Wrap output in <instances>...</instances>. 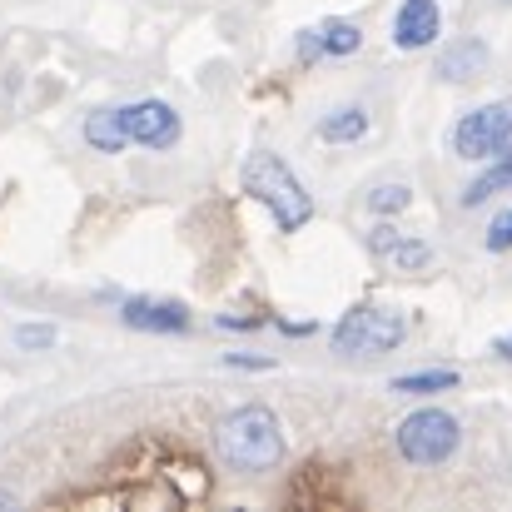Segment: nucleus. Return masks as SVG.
<instances>
[{
  "mask_svg": "<svg viewBox=\"0 0 512 512\" xmlns=\"http://www.w3.org/2000/svg\"><path fill=\"white\" fill-rule=\"evenodd\" d=\"M214 443H219L224 468L249 473V478L274 473V468L284 463V453H289V443H284V423H279V413L264 408V403H244V408L224 413L219 428H214Z\"/></svg>",
  "mask_w": 512,
  "mask_h": 512,
  "instance_id": "obj_1",
  "label": "nucleus"
},
{
  "mask_svg": "<svg viewBox=\"0 0 512 512\" xmlns=\"http://www.w3.org/2000/svg\"><path fill=\"white\" fill-rule=\"evenodd\" d=\"M184 135L179 110L165 100H135L120 110H95L85 120V145H95L100 155H120L125 145H145V150H174Z\"/></svg>",
  "mask_w": 512,
  "mask_h": 512,
  "instance_id": "obj_2",
  "label": "nucleus"
},
{
  "mask_svg": "<svg viewBox=\"0 0 512 512\" xmlns=\"http://www.w3.org/2000/svg\"><path fill=\"white\" fill-rule=\"evenodd\" d=\"M239 184H244L249 199H259V204L274 214L279 234H299V229L314 219V194L299 184V174L289 170L279 155H269V150H254V155L244 160Z\"/></svg>",
  "mask_w": 512,
  "mask_h": 512,
  "instance_id": "obj_3",
  "label": "nucleus"
},
{
  "mask_svg": "<svg viewBox=\"0 0 512 512\" xmlns=\"http://www.w3.org/2000/svg\"><path fill=\"white\" fill-rule=\"evenodd\" d=\"M393 443H398L403 463H413V468H443L458 453V443H463V423L453 413H443V408H418V413H408L398 423Z\"/></svg>",
  "mask_w": 512,
  "mask_h": 512,
  "instance_id": "obj_4",
  "label": "nucleus"
},
{
  "mask_svg": "<svg viewBox=\"0 0 512 512\" xmlns=\"http://www.w3.org/2000/svg\"><path fill=\"white\" fill-rule=\"evenodd\" d=\"M408 339V319L378 304H358L334 324V353L343 358H373V353H393Z\"/></svg>",
  "mask_w": 512,
  "mask_h": 512,
  "instance_id": "obj_5",
  "label": "nucleus"
},
{
  "mask_svg": "<svg viewBox=\"0 0 512 512\" xmlns=\"http://www.w3.org/2000/svg\"><path fill=\"white\" fill-rule=\"evenodd\" d=\"M503 150H512V100H488L453 125V155L468 165H488Z\"/></svg>",
  "mask_w": 512,
  "mask_h": 512,
  "instance_id": "obj_6",
  "label": "nucleus"
},
{
  "mask_svg": "<svg viewBox=\"0 0 512 512\" xmlns=\"http://www.w3.org/2000/svg\"><path fill=\"white\" fill-rule=\"evenodd\" d=\"M443 35V10L438 0H403L393 15V50H428Z\"/></svg>",
  "mask_w": 512,
  "mask_h": 512,
  "instance_id": "obj_7",
  "label": "nucleus"
},
{
  "mask_svg": "<svg viewBox=\"0 0 512 512\" xmlns=\"http://www.w3.org/2000/svg\"><path fill=\"white\" fill-rule=\"evenodd\" d=\"M368 254L383 259V264H393L398 274H418V269L433 264V249H428L418 234H398L393 224H378V229L368 234Z\"/></svg>",
  "mask_w": 512,
  "mask_h": 512,
  "instance_id": "obj_8",
  "label": "nucleus"
},
{
  "mask_svg": "<svg viewBox=\"0 0 512 512\" xmlns=\"http://www.w3.org/2000/svg\"><path fill=\"white\" fill-rule=\"evenodd\" d=\"M120 319H125V329H140V334H184L194 324L179 299H125Z\"/></svg>",
  "mask_w": 512,
  "mask_h": 512,
  "instance_id": "obj_9",
  "label": "nucleus"
},
{
  "mask_svg": "<svg viewBox=\"0 0 512 512\" xmlns=\"http://www.w3.org/2000/svg\"><path fill=\"white\" fill-rule=\"evenodd\" d=\"M363 45V30L353 20H324L319 30L299 35V60H343Z\"/></svg>",
  "mask_w": 512,
  "mask_h": 512,
  "instance_id": "obj_10",
  "label": "nucleus"
},
{
  "mask_svg": "<svg viewBox=\"0 0 512 512\" xmlns=\"http://www.w3.org/2000/svg\"><path fill=\"white\" fill-rule=\"evenodd\" d=\"M368 135V110L363 105H339L319 120V140L324 145H358Z\"/></svg>",
  "mask_w": 512,
  "mask_h": 512,
  "instance_id": "obj_11",
  "label": "nucleus"
},
{
  "mask_svg": "<svg viewBox=\"0 0 512 512\" xmlns=\"http://www.w3.org/2000/svg\"><path fill=\"white\" fill-rule=\"evenodd\" d=\"M503 189H512V150H503L498 160H488V170L478 174L473 184H463L458 204H463V209H478L483 199H493V194H503Z\"/></svg>",
  "mask_w": 512,
  "mask_h": 512,
  "instance_id": "obj_12",
  "label": "nucleus"
},
{
  "mask_svg": "<svg viewBox=\"0 0 512 512\" xmlns=\"http://www.w3.org/2000/svg\"><path fill=\"white\" fill-rule=\"evenodd\" d=\"M488 65V45L483 40H458V45H448L443 55H438V75L443 80H468V75H478Z\"/></svg>",
  "mask_w": 512,
  "mask_h": 512,
  "instance_id": "obj_13",
  "label": "nucleus"
},
{
  "mask_svg": "<svg viewBox=\"0 0 512 512\" xmlns=\"http://www.w3.org/2000/svg\"><path fill=\"white\" fill-rule=\"evenodd\" d=\"M448 388H458V373L453 368H418V373H398L393 378V393H413V398L448 393Z\"/></svg>",
  "mask_w": 512,
  "mask_h": 512,
  "instance_id": "obj_14",
  "label": "nucleus"
},
{
  "mask_svg": "<svg viewBox=\"0 0 512 512\" xmlns=\"http://www.w3.org/2000/svg\"><path fill=\"white\" fill-rule=\"evenodd\" d=\"M363 204H368L373 214H403V209L413 204V189H408V184H373Z\"/></svg>",
  "mask_w": 512,
  "mask_h": 512,
  "instance_id": "obj_15",
  "label": "nucleus"
},
{
  "mask_svg": "<svg viewBox=\"0 0 512 512\" xmlns=\"http://www.w3.org/2000/svg\"><path fill=\"white\" fill-rule=\"evenodd\" d=\"M483 244H488V254H508L512 249V204L488 224V239H483Z\"/></svg>",
  "mask_w": 512,
  "mask_h": 512,
  "instance_id": "obj_16",
  "label": "nucleus"
},
{
  "mask_svg": "<svg viewBox=\"0 0 512 512\" xmlns=\"http://www.w3.org/2000/svg\"><path fill=\"white\" fill-rule=\"evenodd\" d=\"M15 339H20V348H50L55 329L50 324H25V329H15Z\"/></svg>",
  "mask_w": 512,
  "mask_h": 512,
  "instance_id": "obj_17",
  "label": "nucleus"
},
{
  "mask_svg": "<svg viewBox=\"0 0 512 512\" xmlns=\"http://www.w3.org/2000/svg\"><path fill=\"white\" fill-rule=\"evenodd\" d=\"M229 368H274V358H254V353H224Z\"/></svg>",
  "mask_w": 512,
  "mask_h": 512,
  "instance_id": "obj_18",
  "label": "nucleus"
},
{
  "mask_svg": "<svg viewBox=\"0 0 512 512\" xmlns=\"http://www.w3.org/2000/svg\"><path fill=\"white\" fill-rule=\"evenodd\" d=\"M493 353H498L503 363H512V334H503V339H493Z\"/></svg>",
  "mask_w": 512,
  "mask_h": 512,
  "instance_id": "obj_19",
  "label": "nucleus"
},
{
  "mask_svg": "<svg viewBox=\"0 0 512 512\" xmlns=\"http://www.w3.org/2000/svg\"><path fill=\"white\" fill-rule=\"evenodd\" d=\"M10 503H15V498H10V493H0V508H10Z\"/></svg>",
  "mask_w": 512,
  "mask_h": 512,
  "instance_id": "obj_20",
  "label": "nucleus"
}]
</instances>
